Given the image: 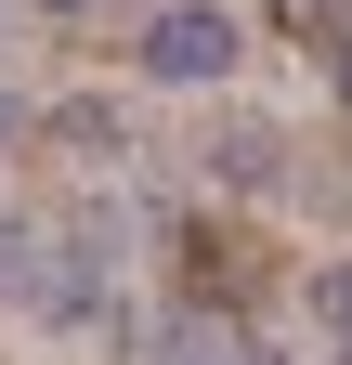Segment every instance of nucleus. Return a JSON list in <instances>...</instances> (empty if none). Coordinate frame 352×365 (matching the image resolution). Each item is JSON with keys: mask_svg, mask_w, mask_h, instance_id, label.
Segmentation results:
<instances>
[{"mask_svg": "<svg viewBox=\"0 0 352 365\" xmlns=\"http://www.w3.org/2000/svg\"><path fill=\"white\" fill-rule=\"evenodd\" d=\"M235 14L222 0H170V14H144V39H130V66H144L157 91H209V78H235Z\"/></svg>", "mask_w": 352, "mask_h": 365, "instance_id": "nucleus-1", "label": "nucleus"}, {"mask_svg": "<svg viewBox=\"0 0 352 365\" xmlns=\"http://www.w3.org/2000/svg\"><path fill=\"white\" fill-rule=\"evenodd\" d=\"M53 287H66V248H53V235H26V222H0V300L53 313Z\"/></svg>", "mask_w": 352, "mask_h": 365, "instance_id": "nucleus-2", "label": "nucleus"}, {"mask_svg": "<svg viewBox=\"0 0 352 365\" xmlns=\"http://www.w3.org/2000/svg\"><path fill=\"white\" fill-rule=\"evenodd\" d=\"M53 144H66V157H92V170H118V157H130V130H118V105H53Z\"/></svg>", "mask_w": 352, "mask_h": 365, "instance_id": "nucleus-3", "label": "nucleus"}, {"mask_svg": "<svg viewBox=\"0 0 352 365\" xmlns=\"http://www.w3.org/2000/svg\"><path fill=\"white\" fill-rule=\"evenodd\" d=\"M314 327H326V339H339V365H352V261H326V274H314Z\"/></svg>", "mask_w": 352, "mask_h": 365, "instance_id": "nucleus-4", "label": "nucleus"}, {"mask_svg": "<svg viewBox=\"0 0 352 365\" xmlns=\"http://www.w3.org/2000/svg\"><path fill=\"white\" fill-rule=\"evenodd\" d=\"M222 170H235V182H274L287 157H274V130H222Z\"/></svg>", "mask_w": 352, "mask_h": 365, "instance_id": "nucleus-5", "label": "nucleus"}, {"mask_svg": "<svg viewBox=\"0 0 352 365\" xmlns=\"http://www.w3.org/2000/svg\"><path fill=\"white\" fill-rule=\"evenodd\" d=\"M26 130H39V118H26V91H0V144H26Z\"/></svg>", "mask_w": 352, "mask_h": 365, "instance_id": "nucleus-6", "label": "nucleus"}, {"mask_svg": "<svg viewBox=\"0 0 352 365\" xmlns=\"http://www.w3.org/2000/svg\"><path fill=\"white\" fill-rule=\"evenodd\" d=\"M326 66H339V91H352V26H339V39H326Z\"/></svg>", "mask_w": 352, "mask_h": 365, "instance_id": "nucleus-7", "label": "nucleus"}, {"mask_svg": "<svg viewBox=\"0 0 352 365\" xmlns=\"http://www.w3.org/2000/svg\"><path fill=\"white\" fill-rule=\"evenodd\" d=\"M53 14H92V0H53Z\"/></svg>", "mask_w": 352, "mask_h": 365, "instance_id": "nucleus-8", "label": "nucleus"}]
</instances>
